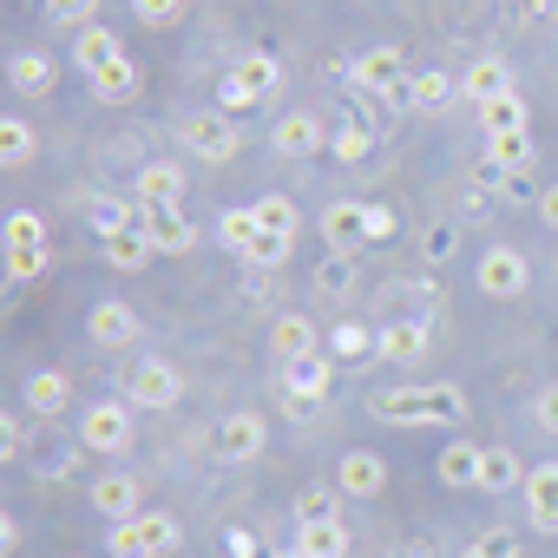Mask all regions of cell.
Returning a JSON list of instances; mask_svg holds the SVG:
<instances>
[{
    "instance_id": "1",
    "label": "cell",
    "mask_w": 558,
    "mask_h": 558,
    "mask_svg": "<svg viewBox=\"0 0 558 558\" xmlns=\"http://www.w3.org/2000/svg\"><path fill=\"white\" fill-rule=\"evenodd\" d=\"M375 421H388V427H466V395L453 381L388 388V395H375Z\"/></svg>"
},
{
    "instance_id": "2",
    "label": "cell",
    "mask_w": 558,
    "mask_h": 558,
    "mask_svg": "<svg viewBox=\"0 0 558 558\" xmlns=\"http://www.w3.org/2000/svg\"><path fill=\"white\" fill-rule=\"evenodd\" d=\"M178 538H184V532H178V519L145 506V512H132V519H119V525H112L106 551H112V558H171V551H178Z\"/></svg>"
},
{
    "instance_id": "3",
    "label": "cell",
    "mask_w": 558,
    "mask_h": 558,
    "mask_svg": "<svg viewBox=\"0 0 558 558\" xmlns=\"http://www.w3.org/2000/svg\"><path fill=\"white\" fill-rule=\"evenodd\" d=\"M276 86H283V66H276V53H243V60L223 73L217 106H223V112H243V106H263Z\"/></svg>"
},
{
    "instance_id": "4",
    "label": "cell",
    "mask_w": 558,
    "mask_h": 558,
    "mask_svg": "<svg viewBox=\"0 0 558 558\" xmlns=\"http://www.w3.org/2000/svg\"><path fill=\"white\" fill-rule=\"evenodd\" d=\"M349 80L362 86V93H375V99H388V106H408V60H401V47H368L355 66H349Z\"/></svg>"
},
{
    "instance_id": "5",
    "label": "cell",
    "mask_w": 558,
    "mask_h": 558,
    "mask_svg": "<svg viewBox=\"0 0 558 558\" xmlns=\"http://www.w3.org/2000/svg\"><path fill=\"white\" fill-rule=\"evenodd\" d=\"M525 283H532V263H525L512 243H493V250L480 256V296L512 303V296H525Z\"/></svg>"
},
{
    "instance_id": "6",
    "label": "cell",
    "mask_w": 558,
    "mask_h": 558,
    "mask_svg": "<svg viewBox=\"0 0 558 558\" xmlns=\"http://www.w3.org/2000/svg\"><path fill=\"white\" fill-rule=\"evenodd\" d=\"M138 210V230L158 243V256H184L191 243H197V223L178 210V204H132Z\"/></svg>"
},
{
    "instance_id": "7",
    "label": "cell",
    "mask_w": 558,
    "mask_h": 558,
    "mask_svg": "<svg viewBox=\"0 0 558 558\" xmlns=\"http://www.w3.org/2000/svg\"><path fill=\"white\" fill-rule=\"evenodd\" d=\"M178 395H184V375L171 362H158V355H145L125 375V401H138V408H178Z\"/></svg>"
},
{
    "instance_id": "8",
    "label": "cell",
    "mask_w": 558,
    "mask_h": 558,
    "mask_svg": "<svg viewBox=\"0 0 558 558\" xmlns=\"http://www.w3.org/2000/svg\"><path fill=\"white\" fill-rule=\"evenodd\" d=\"M80 440L93 453H125L132 447V408L125 401H93L86 421H80Z\"/></svg>"
},
{
    "instance_id": "9",
    "label": "cell",
    "mask_w": 558,
    "mask_h": 558,
    "mask_svg": "<svg viewBox=\"0 0 558 558\" xmlns=\"http://www.w3.org/2000/svg\"><path fill=\"white\" fill-rule=\"evenodd\" d=\"M184 145H191L204 165H230L236 145H243V132H236L223 112H197V119H184Z\"/></svg>"
},
{
    "instance_id": "10",
    "label": "cell",
    "mask_w": 558,
    "mask_h": 558,
    "mask_svg": "<svg viewBox=\"0 0 558 558\" xmlns=\"http://www.w3.org/2000/svg\"><path fill=\"white\" fill-rule=\"evenodd\" d=\"M269 145L283 151V158H316L323 145H329V125L316 119V112H283L269 125Z\"/></svg>"
},
{
    "instance_id": "11",
    "label": "cell",
    "mask_w": 558,
    "mask_h": 558,
    "mask_svg": "<svg viewBox=\"0 0 558 558\" xmlns=\"http://www.w3.org/2000/svg\"><path fill=\"white\" fill-rule=\"evenodd\" d=\"M323 243H329V250H342V256H355V250L368 243V204L336 197V204L323 210Z\"/></svg>"
},
{
    "instance_id": "12",
    "label": "cell",
    "mask_w": 558,
    "mask_h": 558,
    "mask_svg": "<svg viewBox=\"0 0 558 558\" xmlns=\"http://www.w3.org/2000/svg\"><path fill=\"white\" fill-rule=\"evenodd\" d=\"M329 349H303V355H290L283 362V395H303V401H323L329 395Z\"/></svg>"
},
{
    "instance_id": "13",
    "label": "cell",
    "mask_w": 558,
    "mask_h": 558,
    "mask_svg": "<svg viewBox=\"0 0 558 558\" xmlns=\"http://www.w3.org/2000/svg\"><path fill=\"white\" fill-rule=\"evenodd\" d=\"M263 434H269V421L250 414V408H236V414H223V427H217V453H223V460H256V453H263Z\"/></svg>"
},
{
    "instance_id": "14",
    "label": "cell",
    "mask_w": 558,
    "mask_h": 558,
    "mask_svg": "<svg viewBox=\"0 0 558 558\" xmlns=\"http://www.w3.org/2000/svg\"><path fill=\"white\" fill-rule=\"evenodd\" d=\"M499 93H512V66H506L499 53L473 60V66H466V80H460V99H466V106H493Z\"/></svg>"
},
{
    "instance_id": "15",
    "label": "cell",
    "mask_w": 558,
    "mask_h": 558,
    "mask_svg": "<svg viewBox=\"0 0 558 558\" xmlns=\"http://www.w3.org/2000/svg\"><path fill=\"white\" fill-rule=\"evenodd\" d=\"M336 486H342V493H355V499H368V493H381V486H388V460H381V453H368V447H355V453H342Z\"/></svg>"
},
{
    "instance_id": "16",
    "label": "cell",
    "mask_w": 558,
    "mask_h": 558,
    "mask_svg": "<svg viewBox=\"0 0 558 558\" xmlns=\"http://www.w3.org/2000/svg\"><path fill=\"white\" fill-rule=\"evenodd\" d=\"M525 512H532L538 532H558V460L525 473Z\"/></svg>"
},
{
    "instance_id": "17",
    "label": "cell",
    "mask_w": 558,
    "mask_h": 558,
    "mask_svg": "<svg viewBox=\"0 0 558 558\" xmlns=\"http://www.w3.org/2000/svg\"><path fill=\"white\" fill-rule=\"evenodd\" d=\"M86 336H93L99 349H132V342H138V316H132L125 303H99V310L86 316Z\"/></svg>"
},
{
    "instance_id": "18",
    "label": "cell",
    "mask_w": 558,
    "mask_h": 558,
    "mask_svg": "<svg viewBox=\"0 0 558 558\" xmlns=\"http://www.w3.org/2000/svg\"><path fill=\"white\" fill-rule=\"evenodd\" d=\"M99 256H106L112 269H125V276H132V269H145V263L158 256V243H151V236H145L138 223H125L119 236H99Z\"/></svg>"
},
{
    "instance_id": "19",
    "label": "cell",
    "mask_w": 558,
    "mask_h": 558,
    "mask_svg": "<svg viewBox=\"0 0 558 558\" xmlns=\"http://www.w3.org/2000/svg\"><path fill=\"white\" fill-rule=\"evenodd\" d=\"M93 506H99L112 525H119V519H132V512H145V506H138V480H132V473H99V480H93Z\"/></svg>"
},
{
    "instance_id": "20",
    "label": "cell",
    "mask_w": 558,
    "mask_h": 558,
    "mask_svg": "<svg viewBox=\"0 0 558 558\" xmlns=\"http://www.w3.org/2000/svg\"><path fill=\"white\" fill-rule=\"evenodd\" d=\"M73 60H80V73L93 80V73H106L112 60H125V47H119V34H106V27H86V34H73Z\"/></svg>"
},
{
    "instance_id": "21",
    "label": "cell",
    "mask_w": 558,
    "mask_h": 558,
    "mask_svg": "<svg viewBox=\"0 0 558 558\" xmlns=\"http://www.w3.org/2000/svg\"><path fill=\"white\" fill-rule=\"evenodd\" d=\"M525 473L532 466H519L512 447H480V486L486 493H512V486H525Z\"/></svg>"
},
{
    "instance_id": "22",
    "label": "cell",
    "mask_w": 558,
    "mask_h": 558,
    "mask_svg": "<svg viewBox=\"0 0 558 558\" xmlns=\"http://www.w3.org/2000/svg\"><path fill=\"white\" fill-rule=\"evenodd\" d=\"M434 473H440V486H480V447L473 440H447Z\"/></svg>"
},
{
    "instance_id": "23",
    "label": "cell",
    "mask_w": 558,
    "mask_h": 558,
    "mask_svg": "<svg viewBox=\"0 0 558 558\" xmlns=\"http://www.w3.org/2000/svg\"><path fill=\"white\" fill-rule=\"evenodd\" d=\"M296 551H303V558H342V551H349V525H342V519H310V525L296 532Z\"/></svg>"
},
{
    "instance_id": "24",
    "label": "cell",
    "mask_w": 558,
    "mask_h": 558,
    "mask_svg": "<svg viewBox=\"0 0 558 558\" xmlns=\"http://www.w3.org/2000/svg\"><path fill=\"white\" fill-rule=\"evenodd\" d=\"M8 80H14V93L47 99V93H53V60H47V53H14V60H8Z\"/></svg>"
},
{
    "instance_id": "25",
    "label": "cell",
    "mask_w": 558,
    "mask_h": 558,
    "mask_svg": "<svg viewBox=\"0 0 558 558\" xmlns=\"http://www.w3.org/2000/svg\"><path fill=\"white\" fill-rule=\"evenodd\" d=\"M460 99V80H447V73H414L408 80V106L414 112H447Z\"/></svg>"
},
{
    "instance_id": "26",
    "label": "cell",
    "mask_w": 558,
    "mask_h": 558,
    "mask_svg": "<svg viewBox=\"0 0 558 558\" xmlns=\"http://www.w3.org/2000/svg\"><path fill=\"white\" fill-rule=\"evenodd\" d=\"M525 119H532V112H525L519 86H512V93H499L493 106H480V132H486V138H499V132H525Z\"/></svg>"
},
{
    "instance_id": "27",
    "label": "cell",
    "mask_w": 558,
    "mask_h": 558,
    "mask_svg": "<svg viewBox=\"0 0 558 558\" xmlns=\"http://www.w3.org/2000/svg\"><path fill=\"white\" fill-rule=\"evenodd\" d=\"M486 165H493L499 178L532 171V138H525V132H499V138H486Z\"/></svg>"
},
{
    "instance_id": "28",
    "label": "cell",
    "mask_w": 558,
    "mask_h": 558,
    "mask_svg": "<svg viewBox=\"0 0 558 558\" xmlns=\"http://www.w3.org/2000/svg\"><path fill=\"white\" fill-rule=\"evenodd\" d=\"M178 197H184V171L178 165L158 158V165L138 171V204H178Z\"/></svg>"
},
{
    "instance_id": "29",
    "label": "cell",
    "mask_w": 558,
    "mask_h": 558,
    "mask_svg": "<svg viewBox=\"0 0 558 558\" xmlns=\"http://www.w3.org/2000/svg\"><path fill=\"white\" fill-rule=\"evenodd\" d=\"M73 401V381L60 375V368H40V375H27V408L34 414H60Z\"/></svg>"
},
{
    "instance_id": "30",
    "label": "cell",
    "mask_w": 558,
    "mask_h": 558,
    "mask_svg": "<svg viewBox=\"0 0 558 558\" xmlns=\"http://www.w3.org/2000/svg\"><path fill=\"white\" fill-rule=\"evenodd\" d=\"M138 93V66L132 60H112L106 73H93V99H106V106H125Z\"/></svg>"
},
{
    "instance_id": "31",
    "label": "cell",
    "mask_w": 558,
    "mask_h": 558,
    "mask_svg": "<svg viewBox=\"0 0 558 558\" xmlns=\"http://www.w3.org/2000/svg\"><path fill=\"white\" fill-rule=\"evenodd\" d=\"M269 349L276 355H303V349H316V329H310V316H276V329H269Z\"/></svg>"
},
{
    "instance_id": "32",
    "label": "cell",
    "mask_w": 558,
    "mask_h": 558,
    "mask_svg": "<svg viewBox=\"0 0 558 558\" xmlns=\"http://www.w3.org/2000/svg\"><path fill=\"white\" fill-rule=\"evenodd\" d=\"M217 236H223L236 256H250V243L263 236V223H256V204H243V210H223V217H217Z\"/></svg>"
},
{
    "instance_id": "33",
    "label": "cell",
    "mask_w": 558,
    "mask_h": 558,
    "mask_svg": "<svg viewBox=\"0 0 558 558\" xmlns=\"http://www.w3.org/2000/svg\"><path fill=\"white\" fill-rule=\"evenodd\" d=\"M381 355H388V362L427 355V329H421V323H388V329H381Z\"/></svg>"
},
{
    "instance_id": "34",
    "label": "cell",
    "mask_w": 558,
    "mask_h": 558,
    "mask_svg": "<svg viewBox=\"0 0 558 558\" xmlns=\"http://www.w3.org/2000/svg\"><path fill=\"white\" fill-rule=\"evenodd\" d=\"M47 27H66V34L99 27V0H47Z\"/></svg>"
},
{
    "instance_id": "35",
    "label": "cell",
    "mask_w": 558,
    "mask_h": 558,
    "mask_svg": "<svg viewBox=\"0 0 558 558\" xmlns=\"http://www.w3.org/2000/svg\"><path fill=\"white\" fill-rule=\"evenodd\" d=\"M27 158H34V125L27 119H0V165L21 171Z\"/></svg>"
},
{
    "instance_id": "36",
    "label": "cell",
    "mask_w": 558,
    "mask_h": 558,
    "mask_svg": "<svg viewBox=\"0 0 558 558\" xmlns=\"http://www.w3.org/2000/svg\"><path fill=\"white\" fill-rule=\"evenodd\" d=\"M256 223H263L269 236H296V230H303V217H296L290 197H256Z\"/></svg>"
},
{
    "instance_id": "37",
    "label": "cell",
    "mask_w": 558,
    "mask_h": 558,
    "mask_svg": "<svg viewBox=\"0 0 558 558\" xmlns=\"http://www.w3.org/2000/svg\"><path fill=\"white\" fill-rule=\"evenodd\" d=\"M329 355H342V362H362V355H381V336H368L362 323H342V329L329 336Z\"/></svg>"
},
{
    "instance_id": "38",
    "label": "cell",
    "mask_w": 558,
    "mask_h": 558,
    "mask_svg": "<svg viewBox=\"0 0 558 558\" xmlns=\"http://www.w3.org/2000/svg\"><path fill=\"white\" fill-rule=\"evenodd\" d=\"M8 250H47V217L14 210V217H8Z\"/></svg>"
},
{
    "instance_id": "39",
    "label": "cell",
    "mask_w": 558,
    "mask_h": 558,
    "mask_svg": "<svg viewBox=\"0 0 558 558\" xmlns=\"http://www.w3.org/2000/svg\"><path fill=\"white\" fill-rule=\"evenodd\" d=\"M86 217H93V230H99V236H119L125 223H138V210H125L119 197H93V210H86Z\"/></svg>"
},
{
    "instance_id": "40",
    "label": "cell",
    "mask_w": 558,
    "mask_h": 558,
    "mask_svg": "<svg viewBox=\"0 0 558 558\" xmlns=\"http://www.w3.org/2000/svg\"><path fill=\"white\" fill-rule=\"evenodd\" d=\"M290 243H296V236H269V230H263L243 263H250V269H283V263H290Z\"/></svg>"
},
{
    "instance_id": "41",
    "label": "cell",
    "mask_w": 558,
    "mask_h": 558,
    "mask_svg": "<svg viewBox=\"0 0 558 558\" xmlns=\"http://www.w3.org/2000/svg\"><path fill=\"white\" fill-rule=\"evenodd\" d=\"M368 151H375V132H368V125H362V119H355V125H342V132H336V158H342V165H362V158H368Z\"/></svg>"
},
{
    "instance_id": "42",
    "label": "cell",
    "mask_w": 558,
    "mask_h": 558,
    "mask_svg": "<svg viewBox=\"0 0 558 558\" xmlns=\"http://www.w3.org/2000/svg\"><path fill=\"white\" fill-rule=\"evenodd\" d=\"M519 551V532H506V525H493V532H480L460 558H512Z\"/></svg>"
},
{
    "instance_id": "43",
    "label": "cell",
    "mask_w": 558,
    "mask_h": 558,
    "mask_svg": "<svg viewBox=\"0 0 558 558\" xmlns=\"http://www.w3.org/2000/svg\"><path fill=\"white\" fill-rule=\"evenodd\" d=\"M349 283H355V256H342V250H336V256H329V263L316 269V290H329V296H342Z\"/></svg>"
},
{
    "instance_id": "44",
    "label": "cell",
    "mask_w": 558,
    "mask_h": 558,
    "mask_svg": "<svg viewBox=\"0 0 558 558\" xmlns=\"http://www.w3.org/2000/svg\"><path fill=\"white\" fill-rule=\"evenodd\" d=\"M453 243H460V230H453L447 217L421 230V256H427V263H447V256H453Z\"/></svg>"
},
{
    "instance_id": "45",
    "label": "cell",
    "mask_w": 558,
    "mask_h": 558,
    "mask_svg": "<svg viewBox=\"0 0 558 558\" xmlns=\"http://www.w3.org/2000/svg\"><path fill=\"white\" fill-rule=\"evenodd\" d=\"M310 519H336V493L329 486H303L296 493V525H310Z\"/></svg>"
},
{
    "instance_id": "46",
    "label": "cell",
    "mask_w": 558,
    "mask_h": 558,
    "mask_svg": "<svg viewBox=\"0 0 558 558\" xmlns=\"http://www.w3.org/2000/svg\"><path fill=\"white\" fill-rule=\"evenodd\" d=\"M53 269V250H8V276L27 283V276H47Z\"/></svg>"
},
{
    "instance_id": "47",
    "label": "cell",
    "mask_w": 558,
    "mask_h": 558,
    "mask_svg": "<svg viewBox=\"0 0 558 558\" xmlns=\"http://www.w3.org/2000/svg\"><path fill=\"white\" fill-rule=\"evenodd\" d=\"M132 14H138L145 27H171V21L184 14V0H132Z\"/></svg>"
},
{
    "instance_id": "48",
    "label": "cell",
    "mask_w": 558,
    "mask_h": 558,
    "mask_svg": "<svg viewBox=\"0 0 558 558\" xmlns=\"http://www.w3.org/2000/svg\"><path fill=\"white\" fill-rule=\"evenodd\" d=\"M395 236V210L388 204H368V243H388Z\"/></svg>"
},
{
    "instance_id": "49",
    "label": "cell",
    "mask_w": 558,
    "mask_h": 558,
    "mask_svg": "<svg viewBox=\"0 0 558 558\" xmlns=\"http://www.w3.org/2000/svg\"><path fill=\"white\" fill-rule=\"evenodd\" d=\"M0 440H8V460H21V453H27V427H21V414L0 421Z\"/></svg>"
},
{
    "instance_id": "50",
    "label": "cell",
    "mask_w": 558,
    "mask_h": 558,
    "mask_svg": "<svg viewBox=\"0 0 558 558\" xmlns=\"http://www.w3.org/2000/svg\"><path fill=\"white\" fill-rule=\"evenodd\" d=\"M499 184H506V197H545L532 171H512V178H499Z\"/></svg>"
},
{
    "instance_id": "51",
    "label": "cell",
    "mask_w": 558,
    "mask_h": 558,
    "mask_svg": "<svg viewBox=\"0 0 558 558\" xmlns=\"http://www.w3.org/2000/svg\"><path fill=\"white\" fill-rule=\"evenodd\" d=\"M532 414H538V427H551V434H558V388H545V395H538V408H532Z\"/></svg>"
},
{
    "instance_id": "52",
    "label": "cell",
    "mask_w": 558,
    "mask_h": 558,
    "mask_svg": "<svg viewBox=\"0 0 558 558\" xmlns=\"http://www.w3.org/2000/svg\"><path fill=\"white\" fill-rule=\"evenodd\" d=\"M223 545H230V551H236V558H250V551H256V545H250V532H243V525H230V532H223Z\"/></svg>"
},
{
    "instance_id": "53",
    "label": "cell",
    "mask_w": 558,
    "mask_h": 558,
    "mask_svg": "<svg viewBox=\"0 0 558 558\" xmlns=\"http://www.w3.org/2000/svg\"><path fill=\"white\" fill-rule=\"evenodd\" d=\"M263 290H269V269H250V276H243V296H256V303H263Z\"/></svg>"
},
{
    "instance_id": "54",
    "label": "cell",
    "mask_w": 558,
    "mask_h": 558,
    "mask_svg": "<svg viewBox=\"0 0 558 558\" xmlns=\"http://www.w3.org/2000/svg\"><path fill=\"white\" fill-rule=\"evenodd\" d=\"M538 210H545V223H551V230H558V184H551V191H545V197H538Z\"/></svg>"
},
{
    "instance_id": "55",
    "label": "cell",
    "mask_w": 558,
    "mask_h": 558,
    "mask_svg": "<svg viewBox=\"0 0 558 558\" xmlns=\"http://www.w3.org/2000/svg\"><path fill=\"white\" fill-rule=\"evenodd\" d=\"M558 0H519V14H551Z\"/></svg>"
},
{
    "instance_id": "56",
    "label": "cell",
    "mask_w": 558,
    "mask_h": 558,
    "mask_svg": "<svg viewBox=\"0 0 558 558\" xmlns=\"http://www.w3.org/2000/svg\"><path fill=\"white\" fill-rule=\"evenodd\" d=\"M263 558H303V551H263Z\"/></svg>"
}]
</instances>
